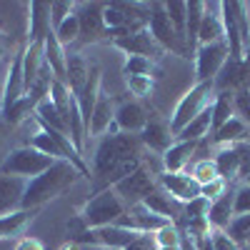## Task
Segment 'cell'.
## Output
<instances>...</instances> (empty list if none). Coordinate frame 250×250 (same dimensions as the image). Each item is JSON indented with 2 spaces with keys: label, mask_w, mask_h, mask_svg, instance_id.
<instances>
[{
  "label": "cell",
  "mask_w": 250,
  "mask_h": 250,
  "mask_svg": "<svg viewBox=\"0 0 250 250\" xmlns=\"http://www.w3.org/2000/svg\"><path fill=\"white\" fill-rule=\"evenodd\" d=\"M245 13H248V20H250V3H245Z\"/></svg>",
  "instance_id": "cell-49"
},
{
  "label": "cell",
  "mask_w": 250,
  "mask_h": 250,
  "mask_svg": "<svg viewBox=\"0 0 250 250\" xmlns=\"http://www.w3.org/2000/svg\"><path fill=\"white\" fill-rule=\"evenodd\" d=\"M80 170L75 168L73 163L68 160H58L53 168H48L45 173H40L35 178L28 180L25 185V193H23V210H40L45 203L60 198L65 190H70V188L80 180Z\"/></svg>",
  "instance_id": "cell-2"
},
{
  "label": "cell",
  "mask_w": 250,
  "mask_h": 250,
  "mask_svg": "<svg viewBox=\"0 0 250 250\" xmlns=\"http://www.w3.org/2000/svg\"><path fill=\"white\" fill-rule=\"evenodd\" d=\"M153 238H155V245L158 248H180L183 230H180L175 223H168L165 228H160L158 233H153Z\"/></svg>",
  "instance_id": "cell-38"
},
{
  "label": "cell",
  "mask_w": 250,
  "mask_h": 250,
  "mask_svg": "<svg viewBox=\"0 0 250 250\" xmlns=\"http://www.w3.org/2000/svg\"><path fill=\"white\" fill-rule=\"evenodd\" d=\"M123 75L128 78V75H158V65L153 60L148 58H140V55H128V60H125V65H123Z\"/></svg>",
  "instance_id": "cell-33"
},
{
  "label": "cell",
  "mask_w": 250,
  "mask_h": 250,
  "mask_svg": "<svg viewBox=\"0 0 250 250\" xmlns=\"http://www.w3.org/2000/svg\"><path fill=\"white\" fill-rule=\"evenodd\" d=\"M198 140H175L168 150L160 155L165 173H185V165L198 153Z\"/></svg>",
  "instance_id": "cell-18"
},
{
  "label": "cell",
  "mask_w": 250,
  "mask_h": 250,
  "mask_svg": "<svg viewBox=\"0 0 250 250\" xmlns=\"http://www.w3.org/2000/svg\"><path fill=\"white\" fill-rule=\"evenodd\" d=\"M230 60V50L228 43H210V45H198L195 48V78L198 83H215L223 68Z\"/></svg>",
  "instance_id": "cell-8"
},
{
  "label": "cell",
  "mask_w": 250,
  "mask_h": 250,
  "mask_svg": "<svg viewBox=\"0 0 250 250\" xmlns=\"http://www.w3.org/2000/svg\"><path fill=\"white\" fill-rule=\"evenodd\" d=\"M45 58H43V43H28L23 48V78H25V93L38 83L43 73Z\"/></svg>",
  "instance_id": "cell-25"
},
{
  "label": "cell",
  "mask_w": 250,
  "mask_h": 250,
  "mask_svg": "<svg viewBox=\"0 0 250 250\" xmlns=\"http://www.w3.org/2000/svg\"><path fill=\"white\" fill-rule=\"evenodd\" d=\"M180 250H200V248L195 245V240H193L190 235H185V233H183V240H180Z\"/></svg>",
  "instance_id": "cell-47"
},
{
  "label": "cell",
  "mask_w": 250,
  "mask_h": 250,
  "mask_svg": "<svg viewBox=\"0 0 250 250\" xmlns=\"http://www.w3.org/2000/svg\"><path fill=\"white\" fill-rule=\"evenodd\" d=\"M215 168L223 180H235L240 173V145H225L215 153Z\"/></svg>",
  "instance_id": "cell-28"
},
{
  "label": "cell",
  "mask_w": 250,
  "mask_h": 250,
  "mask_svg": "<svg viewBox=\"0 0 250 250\" xmlns=\"http://www.w3.org/2000/svg\"><path fill=\"white\" fill-rule=\"evenodd\" d=\"M225 190H228V180H223V178H215L213 183L200 185V198H205L208 203H213V200H218V198H220Z\"/></svg>",
  "instance_id": "cell-42"
},
{
  "label": "cell",
  "mask_w": 250,
  "mask_h": 250,
  "mask_svg": "<svg viewBox=\"0 0 250 250\" xmlns=\"http://www.w3.org/2000/svg\"><path fill=\"white\" fill-rule=\"evenodd\" d=\"M60 250H108L103 245H88V243H70V245H62Z\"/></svg>",
  "instance_id": "cell-46"
},
{
  "label": "cell",
  "mask_w": 250,
  "mask_h": 250,
  "mask_svg": "<svg viewBox=\"0 0 250 250\" xmlns=\"http://www.w3.org/2000/svg\"><path fill=\"white\" fill-rule=\"evenodd\" d=\"M125 213H128L125 203L115 195L113 188H108V190L95 193L85 205L80 208V223L85 225V230H95V228L115 225Z\"/></svg>",
  "instance_id": "cell-4"
},
{
  "label": "cell",
  "mask_w": 250,
  "mask_h": 250,
  "mask_svg": "<svg viewBox=\"0 0 250 250\" xmlns=\"http://www.w3.org/2000/svg\"><path fill=\"white\" fill-rule=\"evenodd\" d=\"M240 143H250V125L243 123L238 115L230 118L220 130L213 133L210 138V145L218 150V148H225V145H240Z\"/></svg>",
  "instance_id": "cell-22"
},
{
  "label": "cell",
  "mask_w": 250,
  "mask_h": 250,
  "mask_svg": "<svg viewBox=\"0 0 250 250\" xmlns=\"http://www.w3.org/2000/svg\"><path fill=\"white\" fill-rule=\"evenodd\" d=\"M220 40H225L220 3H205V18L198 33V45H210V43H220Z\"/></svg>",
  "instance_id": "cell-21"
},
{
  "label": "cell",
  "mask_w": 250,
  "mask_h": 250,
  "mask_svg": "<svg viewBox=\"0 0 250 250\" xmlns=\"http://www.w3.org/2000/svg\"><path fill=\"white\" fill-rule=\"evenodd\" d=\"M158 185L165 193H170L178 203L188 205L195 198H200V185L195 183V178L190 173H160L158 175Z\"/></svg>",
  "instance_id": "cell-12"
},
{
  "label": "cell",
  "mask_w": 250,
  "mask_h": 250,
  "mask_svg": "<svg viewBox=\"0 0 250 250\" xmlns=\"http://www.w3.org/2000/svg\"><path fill=\"white\" fill-rule=\"evenodd\" d=\"M125 85H128V90H130V95L135 100H140V98H150L153 95L155 83L148 75H128L125 78Z\"/></svg>",
  "instance_id": "cell-36"
},
{
  "label": "cell",
  "mask_w": 250,
  "mask_h": 250,
  "mask_svg": "<svg viewBox=\"0 0 250 250\" xmlns=\"http://www.w3.org/2000/svg\"><path fill=\"white\" fill-rule=\"evenodd\" d=\"M148 120H150L148 110H145L135 98H133V100H123V103H118V108H115V125H118V130H120V133L140 135L143 128L148 125Z\"/></svg>",
  "instance_id": "cell-14"
},
{
  "label": "cell",
  "mask_w": 250,
  "mask_h": 250,
  "mask_svg": "<svg viewBox=\"0 0 250 250\" xmlns=\"http://www.w3.org/2000/svg\"><path fill=\"white\" fill-rule=\"evenodd\" d=\"M13 250H45V248H43V243H40L38 238H20Z\"/></svg>",
  "instance_id": "cell-45"
},
{
  "label": "cell",
  "mask_w": 250,
  "mask_h": 250,
  "mask_svg": "<svg viewBox=\"0 0 250 250\" xmlns=\"http://www.w3.org/2000/svg\"><path fill=\"white\" fill-rule=\"evenodd\" d=\"M140 168H143V143L138 135H128V133L103 135L90 165L95 193L108 190L118 180L133 175Z\"/></svg>",
  "instance_id": "cell-1"
},
{
  "label": "cell",
  "mask_w": 250,
  "mask_h": 250,
  "mask_svg": "<svg viewBox=\"0 0 250 250\" xmlns=\"http://www.w3.org/2000/svg\"><path fill=\"white\" fill-rule=\"evenodd\" d=\"M225 43L230 50V60L245 62V48L250 43V20L245 13V3H220Z\"/></svg>",
  "instance_id": "cell-3"
},
{
  "label": "cell",
  "mask_w": 250,
  "mask_h": 250,
  "mask_svg": "<svg viewBox=\"0 0 250 250\" xmlns=\"http://www.w3.org/2000/svg\"><path fill=\"white\" fill-rule=\"evenodd\" d=\"M213 108V105H210ZM208 108V110H203L195 120H190L185 125V128L178 133V138L175 140H205L208 135H210V130H213V110Z\"/></svg>",
  "instance_id": "cell-30"
},
{
  "label": "cell",
  "mask_w": 250,
  "mask_h": 250,
  "mask_svg": "<svg viewBox=\"0 0 250 250\" xmlns=\"http://www.w3.org/2000/svg\"><path fill=\"white\" fill-rule=\"evenodd\" d=\"M125 250H158V245H155L153 233H140L128 248H125Z\"/></svg>",
  "instance_id": "cell-44"
},
{
  "label": "cell",
  "mask_w": 250,
  "mask_h": 250,
  "mask_svg": "<svg viewBox=\"0 0 250 250\" xmlns=\"http://www.w3.org/2000/svg\"><path fill=\"white\" fill-rule=\"evenodd\" d=\"M143 205L148 208L150 213H155V215H160V218H165V220H170V223H175V225H180V220H183V215H185V205L178 203L170 193H165L160 185L143 200Z\"/></svg>",
  "instance_id": "cell-15"
},
{
  "label": "cell",
  "mask_w": 250,
  "mask_h": 250,
  "mask_svg": "<svg viewBox=\"0 0 250 250\" xmlns=\"http://www.w3.org/2000/svg\"><path fill=\"white\" fill-rule=\"evenodd\" d=\"M225 233L230 235L240 248H248V245H250V213L235 215V218L230 220V225H228Z\"/></svg>",
  "instance_id": "cell-34"
},
{
  "label": "cell",
  "mask_w": 250,
  "mask_h": 250,
  "mask_svg": "<svg viewBox=\"0 0 250 250\" xmlns=\"http://www.w3.org/2000/svg\"><path fill=\"white\" fill-rule=\"evenodd\" d=\"M103 5L105 3H83V5H78L80 40L83 43H95V40L108 35L105 20H103Z\"/></svg>",
  "instance_id": "cell-13"
},
{
  "label": "cell",
  "mask_w": 250,
  "mask_h": 250,
  "mask_svg": "<svg viewBox=\"0 0 250 250\" xmlns=\"http://www.w3.org/2000/svg\"><path fill=\"white\" fill-rule=\"evenodd\" d=\"M190 175L195 178V183H198V185H208V183H213L215 178H220L213 158H203V160H198V163L193 165Z\"/></svg>",
  "instance_id": "cell-37"
},
{
  "label": "cell",
  "mask_w": 250,
  "mask_h": 250,
  "mask_svg": "<svg viewBox=\"0 0 250 250\" xmlns=\"http://www.w3.org/2000/svg\"><path fill=\"white\" fill-rule=\"evenodd\" d=\"M163 8H165V13H168L173 28L185 38V25H188V3H183V0H173V3H163ZM185 43H188V40H185Z\"/></svg>",
  "instance_id": "cell-35"
},
{
  "label": "cell",
  "mask_w": 250,
  "mask_h": 250,
  "mask_svg": "<svg viewBox=\"0 0 250 250\" xmlns=\"http://www.w3.org/2000/svg\"><path fill=\"white\" fill-rule=\"evenodd\" d=\"M158 250H180V248H158Z\"/></svg>",
  "instance_id": "cell-50"
},
{
  "label": "cell",
  "mask_w": 250,
  "mask_h": 250,
  "mask_svg": "<svg viewBox=\"0 0 250 250\" xmlns=\"http://www.w3.org/2000/svg\"><path fill=\"white\" fill-rule=\"evenodd\" d=\"M233 203H235V190H225L218 200L208 205V223H210L213 230H228L230 220L235 218Z\"/></svg>",
  "instance_id": "cell-23"
},
{
  "label": "cell",
  "mask_w": 250,
  "mask_h": 250,
  "mask_svg": "<svg viewBox=\"0 0 250 250\" xmlns=\"http://www.w3.org/2000/svg\"><path fill=\"white\" fill-rule=\"evenodd\" d=\"M235 95V115L250 125V90L248 88H240L233 93Z\"/></svg>",
  "instance_id": "cell-40"
},
{
  "label": "cell",
  "mask_w": 250,
  "mask_h": 250,
  "mask_svg": "<svg viewBox=\"0 0 250 250\" xmlns=\"http://www.w3.org/2000/svg\"><path fill=\"white\" fill-rule=\"evenodd\" d=\"M210 110H213V130H210V135H213L230 118H235V95H233V90H218Z\"/></svg>",
  "instance_id": "cell-29"
},
{
  "label": "cell",
  "mask_w": 250,
  "mask_h": 250,
  "mask_svg": "<svg viewBox=\"0 0 250 250\" xmlns=\"http://www.w3.org/2000/svg\"><path fill=\"white\" fill-rule=\"evenodd\" d=\"M115 100L108 95V93H100L98 95V103L93 108V115H90V125H88V135H95V138H103L110 125L115 123Z\"/></svg>",
  "instance_id": "cell-20"
},
{
  "label": "cell",
  "mask_w": 250,
  "mask_h": 250,
  "mask_svg": "<svg viewBox=\"0 0 250 250\" xmlns=\"http://www.w3.org/2000/svg\"><path fill=\"white\" fill-rule=\"evenodd\" d=\"M210 243H213V250H243L225 230H213L210 233Z\"/></svg>",
  "instance_id": "cell-43"
},
{
  "label": "cell",
  "mask_w": 250,
  "mask_h": 250,
  "mask_svg": "<svg viewBox=\"0 0 250 250\" xmlns=\"http://www.w3.org/2000/svg\"><path fill=\"white\" fill-rule=\"evenodd\" d=\"M203 18H205V3H203V0H193V3H188L185 40H188V48H190V53L198 48V33H200V25H203Z\"/></svg>",
  "instance_id": "cell-31"
},
{
  "label": "cell",
  "mask_w": 250,
  "mask_h": 250,
  "mask_svg": "<svg viewBox=\"0 0 250 250\" xmlns=\"http://www.w3.org/2000/svg\"><path fill=\"white\" fill-rule=\"evenodd\" d=\"M25 95V78H23V50L8 65L5 83H3V98H0V118H3L15 103Z\"/></svg>",
  "instance_id": "cell-11"
},
{
  "label": "cell",
  "mask_w": 250,
  "mask_h": 250,
  "mask_svg": "<svg viewBox=\"0 0 250 250\" xmlns=\"http://www.w3.org/2000/svg\"><path fill=\"white\" fill-rule=\"evenodd\" d=\"M53 33V20H50V3L35 0L28 3V38L30 43H43L45 35Z\"/></svg>",
  "instance_id": "cell-17"
},
{
  "label": "cell",
  "mask_w": 250,
  "mask_h": 250,
  "mask_svg": "<svg viewBox=\"0 0 250 250\" xmlns=\"http://www.w3.org/2000/svg\"><path fill=\"white\" fill-rule=\"evenodd\" d=\"M243 183H248V185H250V175H248V178H245V180H243Z\"/></svg>",
  "instance_id": "cell-51"
},
{
  "label": "cell",
  "mask_w": 250,
  "mask_h": 250,
  "mask_svg": "<svg viewBox=\"0 0 250 250\" xmlns=\"http://www.w3.org/2000/svg\"><path fill=\"white\" fill-rule=\"evenodd\" d=\"M140 143H143L148 150L163 155V153L175 143V133L170 130V123H165V120H160V118H150L148 125H145L143 133H140Z\"/></svg>",
  "instance_id": "cell-16"
},
{
  "label": "cell",
  "mask_w": 250,
  "mask_h": 250,
  "mask_svg": "<svg viewBox=\"0 0 250 250\" xmlns=\"http://www.w3.org/2000/svg\"><path fill=\"white\" fill-rule=\"evenodd\" d=\"M38 215V210H15V213H8V215H0V240H10V238H18L23 235L33 218Z\"/></svg>",
  "instance_id": "cell-27"
},
{
  "label": "cell",
  "mask_w": 250,
  "mask_h": 250,
  "mask_svg": "<svg viewBox=\"0 0 250 250\" xmlns=\"http://www.w3.org/2000/svg\"><path fill=\"white\" fill-rule=\"evenodd\" d=\"M55 38L60 40V45L65 48V45H73L80 40V18H78V10L68 18V20H62V23L55 28Z\"/></svg>",
  "instance_id": "cell-32"
},
{
  "label": "cell",
  "mask_w": 250,
  "mask_h": 250,
  "mask_svg": "<svg viewBox=\"0 0 250 250\" xmlns=\"http://www.w3.org/2000/svg\"><path fill=\"white\" fill-rule=\"evenodd\" d=\"M153 175H158V173H150V170L143 165V168L135 170L133 175L118 180V183L113 185V190H115V195L125 203V208H133V205L143 203V200L158 188V180H155Z\"/></svg>",
  "instance_id": "cell-9"
},
{
  "label": "cell",
  "mask_w": 250,
  "mask_h": 250,
  "mask_svg": "<svg viewBox=\"0 0 250 250\" xmlns=\"http://www.w3.org/2000/svg\"><path fill=\"white\" fill-rule=\"evenodd\" d=\"M78 10V3H68V0H55L50 3V20H53V30L62 23V20H68L73 13Z\"/></svg>",
  "instance_id": "cell-39"
},
{
  "label": "cell",
  "mask_w": 250,
  "mask_h": 250,
  "mask_svg": "<svg viewBox=\"0 0 250 250\" xmlns=\"http://www.w3.org/2000/svg\"><path fill=\"white\" fill-rule=\"evenodd\" d=\"M25 185H28V180H23V178L0 173V215H8V213L20 210Z\"/></svg>",
  "instance_id": "cell-19"
},
{
  "label": "cell",
  "mask_w": 250,
  "mask_h": 250,
  "mask_svg": "<svg viewBox=\"0 0 250 250\" xmlns=\"http://www.w3.org/2000/svg\"><path fill=\"white\" fill-rule=\"evenodd\" d=\"M245 250H250V245H248V248H245Z\"/></svg>",
  "instance_id": "cell-52"
},
{
  "label": "cell",
  "mask_w": 250,
  "mask_h": 250,
  "mask_svg": "<svg viewBox=\"0 0 250 250\" xmlns=\"http://www.w3.org/2000/svg\"><path fill=\"white\" fill-rule=\"evenodd\" d=\"M213 100H215V83H195V85L178 100V105L173 108L170 130L175 133V138L188 123L195 120L203 110L210 108Z\"/></svg>",
  "instance_id": "cell-6"
},
{
  "label": "cell",
  "mask_w": 250,
  "mask_h": 250,
  "mask_svg": "<svg viewBox=\"0 0 250 250\" xmlns=\"http://www.w3.org/2000/svg\"><path fill=\"white\" fill-rule=\"evenodd\" d=\"M113 45L118 50H123L125 55H140V58H148L153 62H158L163 58V48L158 45V40L150 35V30L145 28V30H138L133 35H123L118 40H113Z\"/></svg>",
  "instance_id": "cell-10"
},
{
  "label": "cell",
  "mask_w": 250,
  "mask_h": 250,
  "mask_svg": "<svg viewBox=\"0 0 250 250\" xmlns=\"http://www.w3.org/2000/svg\"><path fill=\"white\" fill-rule=\"evenodd\" d=\"M90 62L83 58V55H78V53H68V68H65V83H68V88H70V93L78 98L80 95V90L85 88V83H88V78H90Z\"/></svg>",
  "instance_id": "cell-26"
},
{
  "label": "cell",
  "mask_w": 250,
  "mask_h": 250,
  "mask_svg": "<svg viewBox=\"0 0 250 250\" xmlns=\"http://www.w3.org/2000/svg\"><path fill=\"white\" fill-rule=\"evenodd\" d=\"M148 30H150V35L158 40V45H160L163 50H170V53H175V55H180V58H190V48H188L185 38L173 28L168 13H165V8H163V3H153V5H150V23H148Z\"/></svg>",
  "instance_id": "cell-7"
},
{
  "label": "cell",
  "mask_w": 250,
  "mask_h": 250,
  "mask_svg": "<svg viewBox=\"0 0 250 250\" xmlns=\"http://www.w3.org/2000/svg\"><path fill=\"white\" fill-rule=\"evenodd\" d=\"M3 123V120H0ZM3 140H5V135H3V125H0V153H3Z\"/></svg>",
  "instance_id": "cell-48"
},
{
  "label": "cell",
  "mask_w": 250,
  "mask_h": 250,
  "mask_svg": "<svg viewBox=\"0 0 250 250\" xmlns=\"http://www.w3.org/2000/svg\"><path fill=\"white\" fill-rule=\"evenodd\" d=\"M233 210L235 215H245L250 213V185L248 183H240L235 188V203H233Z\"/></svg>",
  "instance_id": "cell-41"
},
{
  "label": "cell",
  "mask_w": 250,
  "mask_h": 250,
  "mask_svg": "<svg viewBox=\"0 0 250 250\" xmlns=\"http://www.w3.org/2000/svg\"><path fill=\"white\" fill-rule=\"evenodd\" d=\"M55 163H58L55 158L40 153L33 145H20V148H13L10 153H5V158L0 160V173L30 180L40 173H45L48 168H53Z\"/></svg>",
  "instance_id": "cell-5"
},
{
  "label": "cell",
  "mask_w": 250,
  "mask_h": 250,
  "mask_svg": "<svg viewBox=\"0 0 250 250\" xmlns=\"http://www.w3.org/2000/svg\"><path fill=\"white\" fill-rule=\"evenodd\" d=\"M43 58H45V65L53 70V75L58 80H65L68 53H65V48L60 45V40L55 38V30L50 35H45V40H43Z\"/></svg>",
  "instance_id": "cell-24"
}]
</instances>
